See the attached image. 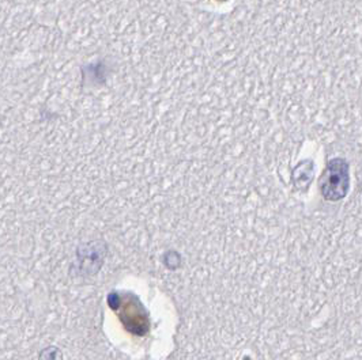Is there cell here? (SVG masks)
Returning a JSON list of instances; mask_svg holds the SVG:
<instances>
[{
    "label": "cell",
    "instance_id": "obj_1",
    "mask_svg": "<svg viewBox=\"0 0 362 360\" xmlns=\"http://www.w3.org/2000/svg\"><path fill=\"white\" fill-rule=\"evenodd\" d=\"M350 188V164L344 158L331 160L323 174L320 191L328 201H339L346 198Z\"/></svg>",
    "mask_w": 362,
    "mask_h": 360
}]
</instances>
